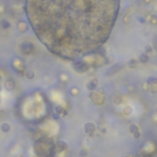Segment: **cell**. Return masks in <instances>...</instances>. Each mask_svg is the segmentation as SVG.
<instances>
[{"label": "cell", "mask_w": 157, "mask_h": 157, "mask_svg": "<svg viewBox=\"0 0 157 157\" xmlns=\"http://www.w3.org/2000/svg\"><path fill=\"white\" fill-rule=\"evenodd\" d=\"M120 0H25L27 21L52 54L75 60L103 47L118 20Z\"/></svg>", "instance_id": "1"}, {"label": "cell", "mask_w": 157, "mask_h": 157, "mask_svg": "<svg viewBox=\"0 0 157 157\" xmlns=\"http://www.w3.org/2000/svg\"><path fill=\"white\" fill-rule=\"evenodd\" d=\"M33 151L36 157H54L55 156V144L48 136L42 135L33 144Z\"/></svg>", "instance_id": "2"}, {"label": "cell", "mask_w": 157, "mask_h": 157, "mask_svg": "<svg viewBox=\"0 0 157 157\" xmlns=\"http://www.w3.org/2000/svg\"><path fill=\"white\" fill-rule=\"evenodd\" d=\"M71 68L77 74H85L87 72L91 66L89 65V63L85 60V58H81V59H75V60H71Z\"/></svg>", "instance_id": "3"}, {"label": "cell", "mask_w": 157, "mask_h": 157, "mask_svg": "<svg viewBox=\"0 0 157 157\" xmlns=\"http://www.w3.org/2000/svg\"><path fill=\"white\" fill-rule=\"evenodd\" d=\"M19 50H20V53H21L22 55L28 57V55H32V54L35 53L36 46H35L33 42H31V41H28V39H25V41L20 42V44H19Z\"/></svg>", "instance_id": "4"}, {"label": "cell", "mask_w": 157, "mask_h": 157, "mask_svg": "<svg viewBox=\"0 0 157 157\" xmlns=\"http://www.w3.org/2000/svg\"><path fill=\"white\" fill-rule=\"evenodd\" d=\"M89 97H90V100L92 101V103L96 104V106H102V104H104V102H106V95H104L103 91H101V90H96V91L90 92Z\"/></svg>", "instance_id": "5"}, {"label": "cell", "mask_w": 157, "mask_h": 157, "mask_svg": "<svg viewBox=\"0 0 157 157\" xmlns=\"http://www.w3.org/2000/svg\"><path fill=\"white\" fill-rule=\"evenodd\" d=\"M11 68L13 70L20 75V76H25V72H26V66L24 64V61L20 59V58H14L11 60Z\"/></svg>", "instance_id": "6"}, {"label": "cell", "mask_w": 157, "mask_h": 157, "mask_svg": "<svg viewBox=\"0 0 157 157\" xmlns=\"http://www.w3.org/2000/svg\"><path fill=\"white\" fill-rule=\"evenodd\" d=\"M145 89L150 93H157V77H148L145 82Z\"/></svg>", "instance_id": "7"}, {"label": "cell", "mask_w": 157, "mask_h": 157, "mask_svg": "<svg viewBox=\"0 0 157 157\" xmlns=\"http://www.w3.org/2000/svg\"><path fill=\"white\" fill-rule=\"evenodd\" d=\"M96 124H93L92 122H87L85 125H84V131H85V134L86 135H89V136H93L95 135V133H96Z\"/></svg>", "instance_id": "8"}, {"label": "cell", "mask_w": 157, "mask_h": 157, "mask_svg": "<svg viewBox=\"0 0 157 157\" xmlns=\"http://www.w3.org/2000/svg\"><path fill=\"white\" fill-rule=\"evenodd\" d=\"M66 150H68V144H66L65 141L59 140V141L55 142V152H57V153H63V152H65Z\"/></svg>", "instance_id": "9"}, {"label": "cell", "mask_w": 157, "mask_h": 157, "mask_svg": "<svg viewBox=\"0 0 157 157\" xmlns=\"http://www.w3.org/2000/svg\"><path fill=\"white\" fill-rule=\"evenodd\" d=\"M97 87H98V80H97V78H91V80H89L87 84H86V89H87L90 92L96 91Z\"/></svg>", "instance_id": "10"}, {"label": "cell", "mask_w": 157, "mask_h": 157, "mask_svg": "<svg viewBox=\"0 0 157 157\" xmlns=\"http://www.w3.org/2000/svg\"><path fill=\"white\" fill-rule=\"evenodd\" d=\"M129 131H130V134H133V136L135 139H140L141 134H140V129L136 124H130L129 125Z\"/></svg>", "instance_id": "11"}, {"label": "cell", "mask_w": 157, "mask_h": 157, "mask_svg": "<svg viewBox=\"0 0 157 157\" xmlns=\"http://www.w3.org/2000/svg\"><path fill=\"white\" fill-rule=\"evenodd\" d=\"M4 87L8 90V91H14L15 87H16V82L14 78H6L5 82H4Z\"/></svg>", "instance_id": "12"}, {"label": "cell", "mask_w": 157, "mask_h": 157, "mask_svg": "<svg viewBox=\"0 0 157 157\" xmlns=\"http://www.w3.org/2000/svg\"><path fill=\"white\" fill-rule=\"evenodd\" d=\"M17 30H19V32H20V33H25V32H27V31H28V24H27V21H25V20H20V21L17 22Z\"/></svg>", "instance_id": "13"}, {"label": "cell", "mask_w": 157, "mask_h": 157, "mask_svg": "<svg viewBox=\"0 0 157 157\" xmlns=\"http://www.w3.org/2000/svg\"><path fill=\"white\" fill-rule=\"evenodd\" d=\"M69 81H70V77H69V75L66 72H60L59 74V82L61 85H66Z\"/></svg>", "instance_id": "14"}, {"label": "cell", "mask_w": 157, "mask_h": 157, "mask_svg": "<svg viewBox=\"0 0 157 157\" xmlns=\"http://www.w3.org/2000/svg\"><path fill=\"white\" fill-rule=\"evenodd\" d=\"M123 69V65L122 64H118V65H114V66H112L108 71H107V75H114L115 72H118L119 70H122Z\"/></svg>", "instance_id": "15"}, {"label": "cell", "mask_w": 157, "mask_h": 157, "mask_svg": "<svg viewBox=\"0 0 157 157\" xmlns=\"http://www.w3.org/2000/svg\"><path fill=\"white\" fill-rule=\"evenodd\" d=\"M11 27V22L6 19H2L0 20V28H3V30H9Z\"/></svg>", "instance_id": "16"}, {"label": "cell", "mask_w": 157, "mask_h": 157, "mask_svg": "<svg viewBox=\"0 0 157 157\" xmlns=\"http://www.w3.org/2000/svg\"><path fill=\"white\" fill-rule=\"evenodd\" d=\"M0 130H2L4 134H6V133H9V131L11 130V125H10L9 123L4 122V123H2V124H0Z\"/></svg>", "instance_id": "17"}, {"label": "cell", "mask_w": 157, "mask_h": 157, "mask_svg": "<svg viewBox=\"0 0 157 157\" xmlns=\"http://www.w3.org/2000/svg\"><path fill=\"white\" fill-rule=\"evenodd\" d=\"M147 22L152 26H157V15H155V14L148 15L147 16Z\"/></svg>", "instance_id": "18"}, {"label": "cell", "mask_w": 157, "mask_h": 157, "mask_svg": "<svg viewBox=\"0 0 157 157\" xmlns=\"http://www.w3.org/2000/svg\"><path fill=\"white\" fill-rule=\"evenodd\" d=\"M137 60H139L140 63H142V64H146V63L150 60V57H148V54H147V53H141Z\"/></svg>", "instance_id": "19"}, {"label": "cell", "mask_w": 157, "mask_h": 157, "mask_svg": "<svg viewBox=\"0 0 157 157\" xmlns=\"http://www.w3.org/2000/svg\"><path fill=\"white\" fill-rule=\"evenodd\" d=\"M25 77L28 78V80H33V78H35V71H33L32 69H26Z\"/></svg>", "instance_id": "20"}, {"label": "cell", "mask_w": 157, "mask_h": 157, "mask_svg": "<svg viewBox=\"0 0 157 157\" xmlns=\"http://www.w3.org/2000/svg\"><path fill=\"white\" fill-rule=\"evenodd\" d=\"M69 93H70L71 96L76 97V96H78V93H80V90H78V87H77V86H72V87H70Z\"/></svg>", "instance_id": "21"}, {"label": "cell", "mask_w": 157, "mask_h": 157, "mask_svg": "<svg viewBox=\"0 0 157 157\" xmlns=\"http://www.w3.org/2000/svg\"><path fill=\"white\" fill-rule=\"evenodd\" d=\"M113 103L115 104V106H120L122 103H123V96H115L114 98H113Z\"/></svg>", "instance_id": "22"}, {"label": "cell", "mask_w": 157, "mask_h": 157, "mask_svg": "<svg viewBox=\"0 0 157 157\" xmlns=\"http://www.w3.org/2000/svg\"><path fill=\"white\" fill-rule=\"evenodd\" d=\"M137 59H130V60H128V66L129 68H136V65H137Z\"/></svg>", "instance_id": "23"}, {"label": "cell", "mask_w": 157, "mask_h": 157, "mask_svg": "<svg viewBox=\"0 0 157 157\" xmlns=\"http://www.w3.org/2000/svg\"><path fill=\"white\" fill-rule=\"evenodd\" d=\"M152 50H153V47H151L150 44L145 46V53H147V54H148V53H151Z\"/></svg>", "instance_id": "24"}, {"label": "cell", "mask_w": 157, "mask_h": 157, "mask_svg": "<svg viewBox=\"0 0 157 157\" xmlns=\"http://www.w3.org/2000/svg\"><path fill=\"white\" fill-rule=\"evenodd\" d=\"M89 155V151L87 150H81L80 151V157H86Z\"/></svg>", "instance_id": "25"}, {"label": "cell", "mask_w": 157, "mask_h": 157, "mask_svg": "<svg viewBox=\"0 0 157 157\" xmlns=\"http://www.w3.org/2000/svg\"><path fill=\"white\" fill-rule=\"evenodd\" d=\"M130 112H131V108L128 106V107H125V108H124V111H123V114H130Z\"/></svg>", "instance_id": "26"}, {"label": "cell", "mask_w": 157, "mask_h": 157, "mask_svg": "<svg viewBox=\"0 0 157 157\" xmlns=\"http://www.w3.org/2000/svg\"><path fill=\"white\" fill-rule=\"evenodd\" d=\"M5 11H6V9H5V6H4L3 4H2V5H0V14L3 15V14H4Z\"/></svg>", "instance_id": "27"}, {"label": "cell", "mask_w": 157, "mask_h": 157, "mask_svg": "<svg viewBox=\"0 0 157 157\" xmlns=\"http://www.w3.org/2000/svg\"><path fill=\"white\" fill-rule=\"evenodd\" d=\"M124 157H139L137 155H134V153H129V155H125Z\"/></svg>", "instance_id": "28"}, {"label": "cell", "mask_w": 157, "mask_h": 157, "mask_svg": "<svg viewBox=\"0 0 157 157\" xmlns=\"http://www.w3.org/2000/svg\"><path fill=\"white\" fill-rule=\"evenodd\" d=\"M0 91H2V75H0Z\"/></svg>", "instance_id": "29"}, {"label": "cell", "mask_w": 157, "mask_h": 157, "mask_svg": "<svg viewBox=\"0 0 157 157\" xmlns=\"http://www.w3.org/2000/svg\"><path fill=\"white\" fill-rule=\"evenodd\" d=\"M144 2H145L146 4H148V3H151V2H152V0H144Z\"/></svg>", "instance_id": "30"}, {"label": "cell", "mask_w": 157, "mask_h": 157, "mask_svg": "<svg viewBox=\"0 0 157 157\" xmlns=\"http://www.w3.org/2000/svg\"><path fill=\"white\" fill-rule=\"evenodd\" d=\"M156 112H157V108H156Z\"/></svg>", "instance_id": "31"}]
</instances>
